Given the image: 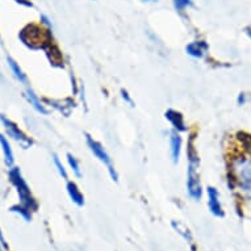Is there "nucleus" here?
<instances>
[{"mask_svg": "<svg viewBox=\"0 0 251 251\" xmlns=\"http://www.w3.org/2000/svg\"><path fill=\"white\" fill-rule=\"evenodd\" d=\"M26 98H28L29 100V103L32 104L34 107V109L38 112H41V113H48L46 112V109L44 108V105L41 104V101L38 100V98L36 95H34V92L33 91H30V90H26Z\"/></svg>", "mask_w": 251, "mask_h": 251, "instance_id": "f8f14e48", "label": "nucleus"}, {"mask_svg": "<svg viewBox=\"0 0 251 251\" xmlns=\"http://www.w3.org/2000/svg\"><path fill=\"white\" fill-rule=\"evenodd\" d=\"M245 103H246V95H245V94H241L238 98V104L239 105H243Z\"/></svg>", "mask_w": 251, "mask_h": 251, "instance_id": "6ab92c4d", "label": "nucleus"}, {"mask_svg": "<svg viewBox=\"0 0 251 251\" xmlns=\"http://www.w3.org/2000/svg\"><path fill=\"white\" fill-rule=\"evenodd\" d=\"M173 1L177 11H183V9H185L187 7H191V5H192V1H191V0H173Z\"/></svg>", "mask_w": 251, "mask_h": 251, "instance_id": "2eb2a0df", "label": "nucleus"}, {"mask_svg": "<svg viewBox=\"0 0 251 251\" xmlns=\"http://www.w3.org/2000/svg\"><path fill=\"white\" fill-rule=\"evenodd\" d=\"M247 34H249V37L251 38V30H247Z\"/></svg>", "mask_w": 251, "mask_h": 251, "instance_id": "412c9836", "label": "nucleus"}, {"mask_svg": "<svg viewBox=\"0 0 251 251\" xmlns=\"http://www.w3.org/2000/svg\"><path fill=\"white\" fill-rule=\"evenodd\" d=\"M67 162H69V165H70V167L73 169L75 175L79 177L82 176V173H80V166H79V162L76 161V158L71 155V154H67Z\"/></svg>", "mask_w": 251, "mask_h": 251, "instance_id": "4468645a", "label": "nucleus"}, {"mask_svg": "<svg viewBox=\"0 0 251 251\" xmlns=\"http://www.w3.org/2000/svg\"><path fill=\"white\" fill-rule=\"evenodd\" d=\"M0 251H1V250H0Z\"/></svg>", "mask_w": 251, "mask_h": 251, "instance_id": "5701e85b", "label": "nucleus"}, {"mask_svg": "<svg viewBox=\"0 0 251 251\" xmlns=\"http://www.w3.org/2000/svg\"><path fill=\"white\" fill-rule=\"evenodd\" d=\"M8 65H9V67H11V70H12L13 75H15V76H16V78L19 79L20 82L26 83V76H25V74L20 69V66L17 65L16 62L13 61L12 58H8Z\"/></svg>", "mask_w": 251, "mask_h": 251, "instance_id": "ddd939ff", "label": "nucleus"}, {"mask_svg": "<svg viewBox=\"0 0 251 251\" xmlns=\"http://www.w3.org/2000/svg\"><path fill=\"white\" fill-rule=\"evenodd\" d=\"M0 120H1V123L4 125L5 130L8 132L9 137H12L13 140L17 141V142L20 145H23L24 148H29V146L32 145V141L29 140L28 137L25 136L24 133L21 132L20 129L17 128L16 125H15L11 120L5 119L4 116H0Z\"/></svg>", "mask_w": 251, "mask_h": 251, "instance_id": "39448f33", "label": "nucleus"}, {"mask_svg": "<svg viewBox=\"0 0 251 251\" xmlns=\"http://www.w3.org/2000/svg\"><path fill=\"white\" fill-rule=\"evenodd\" d=\"M188 170H187V191L188 195L194 200H200L201 199L202 191H201V184H200V177L198 174V167H199V158L196 154V150L194 149L192 142L190 144L188 148Z\"/></svg>", "mask_w": 251, "mask_h": 251, "instance_id": "f257e3e1", "label": "nucleus"}, {"mask_svg": "<svg viewBox=\"0 0 251 251\" xmlns=\"http://www.w3.org/2000/svg\"><path fill=\"white\" fill-rule=\"evenodd\" d=\"M144 1H156V0H144Z\"/></svg>", "mask_w": 251, "mask_h": 251, "instance_id": "4be33fe9", "label": "nucleus"}, {"mask_svg": "<svg viewBox=\"0 0 251 251\" xmlns=\"http://www.w3.org/2000/svg\"><path fill=\"white\" fill-rule=\"evenodd\" d=\"M121 94H123V99L125 100V101H126V103L129 104V105H133V100L130 99V98H129V95H128V92H126V91H121Z\"/></svg>", "mask_w": 251, "mask_h": 251, "instance_id": "a211bd4d", "label": "nucleus"}, {"mask_svg": "<svg viewBox=\"0 0 251 251\" xmlns=\"http://www.w3.org/2000/svg\"><path fill=\"white\" fill-rule=\"evenodd\" d=\"M235 173L239 188L251 198V159L239 161L238 165L235 166Z\"/></svg>", "mask_w": 251, "mask_h": 251, "instance_id": "20e7f679", "label": "nucleus"}, {"mask_svg": "<svg viewBox=\"0 0 251 251\" xmlns=\"http://www.w3.org/2000/svg\"><path fill=\"white\" fill-rule=\"evenodd\" d=\"M206 50H208V45L202 41L192 42V44L187 46V53L195 58H201L205 54Z\"/></svg>", "mask_w": 251, "mask_h": 251, "instance_id": "1a4fd4ad", "label": "nucleus"}, {"mask_svg": "<svg viewBox=\"0 0 251 251\" xmlns=\"http://www.w3.org/2000/svg\"><path fill=\"white\" fill-rule=\"evenodd\" d=\"M173 226L176 229L179 233H180L181 235H184L185 239H190L191 241V235H190V230H187L183 225H180V224H176V223H173Z\"/></svg>", "mask_w": 251, "mask_h": 251, "instance_id": "f3484780", "label": "nucleus"}, {"mask_svg": "<svg viewBox=\"0 0 251 251\" xmlns=\"http://www.w3.org/2000/svg\"><path fill=\"white\" fill-rule=\"evenodd\" d=\"M0 145H1V149H3V152H4V158H5V163L7 166H11L13 165V152H12V149L9 146V142L4 138V136H1L0 134Z\"/></svg>", "mask_w": 251, "mask_h": 251, "instance_id": "9b49d317", "label": "nucleus"}, {"mask_svg": "<svg viewBox=\"0 0 251 251\" xmlns=\"http://www.w3.org/2000/svg\"><path fill=\"white\" fill-rule=\"evenodd\" d=\"M170 146H171V156H173V161L177 162L179 161V156H180L181 149V138L177 132H171V134H170Z\"/></svg>", "mask_w": 251, "mask_h": 251, "instance_id": "6e6552de", "label": "nucleus"}, {"mask_svg": "<svg viewBox=\"0 0 251 251\" xmlns=\"http://www.w3.org/2000/svg\"><path fill=\"white\" fill-rule=\"evenodd\" d=\"M67 192H69V196L73 201L76 204V205L82 206L84 204V198H83L82 192L79 191L78 185L75 184L74 181H69L67 183Z\"/></svg>", "mask_w": 251, "mask_h": 251, "instance_id": "9d476101", "label": "nucleus"}, {"mask_svg": "<svg viewBox=\"0 0 251 251\" xmlns=\"http://www.w3.org/2000/svg\"><path fill=\"white\" fill-rule=\"evenodd\" d=\"M208 206L213 216L216 217H223L224 210L220 202V194L214 187H208Z\"/></svg>", "mask_w": 251, "mask_h": 251, "instance_id": "423d86ee", "label": "nucleus"}, {"mask_svg": "<svg viewBox=\"0 0 251 251\" xmlns=\"http://www.w3.org/2000/svg\"><path fill=\"white\" fill-rule=\"evenodd\" d=\"M87 145H88V148H90V150L92 151V154H94L101 163H104V166H107L108 173H109L112 179H113V180H117L119 176H117V173H116L115 166L112 163L111 156L108 155V152L104 150L103 146H101L98 141L94 140L91 136H87Z\"/></svg>", "mask_w": 251, "mask_h": 251, "instance_id": "7ed1b4c3", "label": "nucleus"}, {"mask_svg": "<svg viewBox=\"0 0 251 251\" xmlns=\"http://www.w3.org/2000/svg\"><path fill=\"white\" fill-rule=\"evenodd\" d=\"M0 242H1V245L4 247H7V243H5L4 238H3V235H1V231H0Z\"/></svg>", "mask_w": 251, "mask_h": 251, "instance_id": "aec40b11", "label": "nucleus"}, {"mask_svg": "<svg viewBox=\"0 0 251 251\" xmlns=\"http://www.w3.org/2000/svg\"><path fill=\"white\" fill-rule=\"evenodd\" d=\"M54 165H55V167H57L58 171H59V174H61L62 176L65 177V179H67L66 169H65V167H63V165H62L61 161H59V158H58L57 155H54Z\"/></svg>", "mask_w": 251, "mask_h": 251, "instance_id": "dca6fc26", "label": "nucleus"}, {"mask_svg": "<svg viewBox=\"0 0 251 251\" xmlns=\"http://www.w3.org/2000/svg\"><path fill=\"white\" fill-rule=\"evenodd\" d=\"M166 119L169 120L170 123L173 124V126L179 132H184L187 130L185 128V124L184 120H183V116L176 111H173V109H170V111L166 112Z\"/></svg>", "mask_w": 251, "mask_h": 251, "instance_id": "0eeeda50", "label": "nucleus"}, {"mask_svg": "<svg viewBox=\"0 0 251 251\" xmlns=\"http://www.w3.org/2000/svg\"><path fill=\"white\" fill-rule=\"evenodd\" d=\"M11 179H12V183L16 185L17 192L20 195V200H21V205L26 208L29 210H33L36 208V202H34L32 195H30V191H29L28 184L25 183V180L21 176V173L19 169H12L11 170Z\"/></svg>", "mask_w": 251, "mask_h": 251, "instance_id": "f03ea898", "label": "nucleus"}]
</instances>
